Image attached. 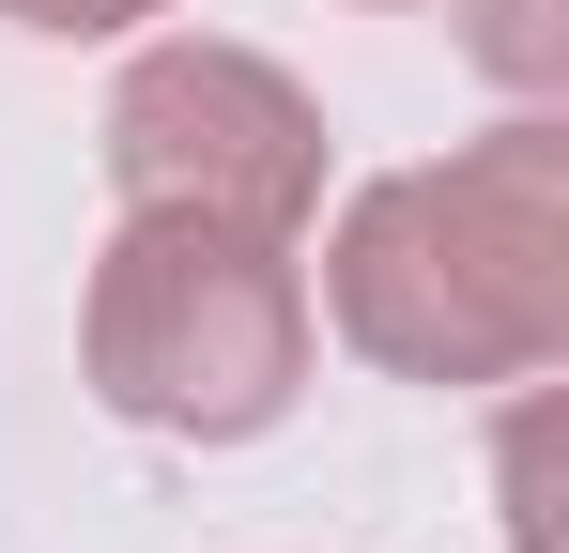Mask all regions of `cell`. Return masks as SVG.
Instances as JSON below:
<instances>
[{"mask_svg": "<svg viewBox=\"0 0 569 553\" xmlns=\"http://www.w3.org/2000/svg\"><path fill=\"white\" fill-rule=\"evenodd\" d=\"M323 323L385 384H539L569 354V123L508 108L462 154L355 184L323 231Z\"/></svg>", "mask_w": 569, "mask_h": 553, "instance_id": "obj_1", "label": "cell"}, {"mask_svg": "<svg viewBox=\"0 0 569 553\" xmlns=\"http://www.w3.org/2000/svg\"><path fill=\"white\" fill-rule=\"evenodd\" d=\"M16 31H47V47H108V31H139V16H170V0H0Z\"/></svg>", "mask_w": 569, "mask_h": 553, "instance_id": "obj_5", "label": "cell"}, {"mask_svg": "<svg viewBox=\"0 0 569 553\" xmlns=\"http://www.w3.org/2000/svg\"><path fill=\"white\" fill-rule=\"evenodd\" d=\"M308 262L292 231H231V215H123L78 292V369L123 431L170 446H247L308 400Z\"/></svg>", "mask_w": 569, "mask_h": 553, "instance_id": "obj_2", "label": "cell"}, {"mask_svg": "<svg viewBox=\"0 0 569 553\" xmlns=\"http://www.w3.org/2000/svg\"><path fill=\"white\" fill-rule=\"evenodd\" d=\"M508 539H523V553H569L555 507H539V431H508Z\"/></svg>", "mask_w": 569, "mask_h": 553, "instance_id": "obj_6", "label": "cell"}, {"mask_svg": "<svg viewBox=\"0 0 569 553\" xmlns=\"http://www.w3.org/2000/svg\"><path fill=\"white\" fill-rule=\"evenodd\" d=\"M370 16H400V0H370Z\"/></svg>", "mask_w": 569, "mask_h": 553, "instance_id": "obj_7", "label": "cell"}, {"mask_svg": "<svg viewBox=\"0 0 569 553\" xmlns=\"http://www.w3.org/2000/svg\"><path fill=\"white\" fill-rule=\"evenodd\" d=\"M108 184H123V215L308 231V215H323V108H308L262 47L170 31V47H139L123 92H108Z\"/></svg>", "mask_w": 569, "mask_h": 553, "instance_id": "obj_3", "label": "cell"}, {"mask_svg": "<svg viewBox=\"0 0 569 553\" xmlns=\"http://www.w3.org/2000/svg\"><path fill=\"white\" fill-rule=\"evenodd\" d=\"M462 16H477V62L523 92V108L569 78V0H462Z\"/></svg>", "mask_w": 569, "mask_h": 553, "instance_id": "obj_4", "label": "cell"}]
</instances>
